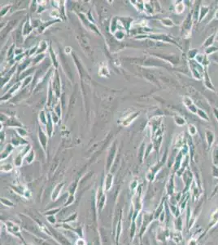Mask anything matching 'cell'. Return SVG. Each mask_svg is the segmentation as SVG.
Segmentation results:
<instances>
[{
  "mask_svg": "<svg viewBox=\"0 0 218 245\" xmlns=\"http://www.w3.org/2000/svg\"><path fill=\"white\" fill-rule=\"evenodd\" d=\"M216 16H217V17H218V13H217V14H216Z\"/></svg>",
  "mask_w": 218,
  "mask_h": 245,
  "instance_id": "3",
  "label": "cell"
},
{
  "mask_svg": "<svg viewBox=\"0 0 218 245\" xmlns=\"http://www.w3.org/2000/svg\"><path fill=\"white\" fill-rule=\"evenodd\" d=\"M211 220H212V222H211V226H209V228H211L212 226H213V225H215L218 221V209L215 212L212 213Z\"/></svg>",
  "mask_w": 218,
  "mask_h": 245,
  "instance_id": "1",
  "label": "cell"
},
{
  "mask_svg": "<svg viewBox=\"0 0 218 245\" xmlns=\"http://www.w3.org/2000/svg\"><path fill=\"white\" fill-rule=\"evenodd\" d=\"M207 136H208V144L211 145V144H212V140H213V136H209V132L208 131L207 132Z\"/></svg>",
  "mask_w": 218,
  "mask_h": 245,
  "instance_id": "2",
  "label": "cell"
}]
</instances>
